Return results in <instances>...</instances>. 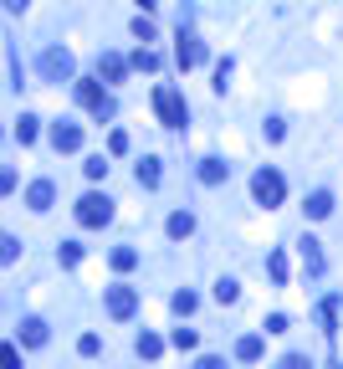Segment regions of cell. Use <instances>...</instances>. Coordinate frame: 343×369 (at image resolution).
I'll return each instance as SVG.
<instances>
[{
	"label": "cell",
	"instance_id": "ba28073f",
	"mask_svg": "<svg viewBox=\"0 0 343 369\" xmlns=\"http://www.w3.org/2000/svg\"><path fill=\"white\" fill-rule=\"evenodd\" d=\"M52 149H57V154L82 149V128H77V123H57V128H52Z\"/></svg>",
	"mask_w": 343,
	"mask_h": 369
},
{
	"label": "cell",
	"instance_id": "d6a6232c",
	"mask_svg": "<svg viewBox=\"0 0 343 369\" xmlns=\"http://www.w3.org/2000/svg\"><path fill=\"white\" fill-rule=\"evenodd\" d=\"M277 369H313V364H308V359H303V354H287V359H282V364H277Z\"/></svg>",
	"mask_w": 343,
	"mask_h": 369
},
{
	"label": "cell",
	"instance_id": "4316f807",
	"mask_svg": "<svg viewBox=\"0 0 343 369\" xmlns=\"http://www.w3.org/2000/svg\"><path fill=\"white\" fill-rule=\"evenodd\" d=\"M82 169H88V180H103V175H108V159H103V154H93Z\"/></svg>",
	"mask_w": 343,
	"mask_h": 369
},
{
	"label": "cell",
	"instance_id": "e0dca14e",
	"mask_svg": "<svg viewBox=\"0 0 343 369\" xmlns=\"http://www.w3.org/2000/svg\"><path fill=\"white\" fill-rule=\"evenodd\" d=\"M236 359H246V364H251V359H262V339H256V334H246L241 344H236Z\"/></svg>",
	"mask_w": 343,
	"mask_h": 369
},
{
	"label": "cell",
	"instance_id": "2e32d148",
	"mask_svg": "<svg viewBox=\"0 0 343 369\" xmlns=\"http://www.w3.org/2000/svg\"><path fill=\"white\" fill-rule=\"evenodd\" d=\"M128 62H134L139 72H159V52H154V47H139V52L128 57Z\"/></svg>",
	"mask_w": 343,
	"mask_h": 369
},
{
	"label": "cell",
	"instance_id": "7c38bea8",
	"mask_svg": "<svg viewBox=\"0 0 343 369\" xmlns=\"http://www.w3.org/2000/svg\"><path fill=\"white\" fill-rule=\"evenodd\" d=\"M21 344L41 349V344H47V323H41V318H26V323H21Z\"/></svg>",
	"mask_w": 343,
	"mask_h": 369
},
{
	"label": "cell",
	"instance_id": "5bb4252c",
	"mask_svg": "<svg viewBox=\"0 0 343 369\" xmlns=\"http://www.w3.org/2000/svg\"><path fill=\"white\" fill-rule=\"evenodd\" d=\"M226 175H231L226 159H200V180H205V185H221Z\"/></svg>",
	"mask_w": 343,
	"mask_h": 369
},
{
	"label": "cell",
	"instance_id": "4fadbf2b",
	"mask_svg": "<svg viewBox=\"0 0 343 369\" xmlns=\"http://www.w3.org/2000/svg\"><path fill=\"white\" fill-rule=\"evenodd\" d=\"M164 231L175 236V242H185V236L195 231V215H190V210H175V215H169V226H164Z\"/></svg>",
	"mask_w": 343,
	"mask_h": 369
},
{
	"label": "cell",
	"instance_id": "603a6c76",
	"mask_svg": "<svg viewBox=\"0 0 343 369\" xmlns=\"http://www.w3.org/2000/svg\"><path fill=\"white\" fill-rule=\"evenodd\" d=\"M169 344H175V349H195V329H175V334H169Z\"/></svg>",
	"mask_w": 343,
	"mask_h": 369
},
{
	"label": "cell",
	"instance_id": "52a82bcc",
	"mask_svg": "<svg viewBox=\"0 0 343 369\" xmlns=\"http://www.w3.org/2000/svg\"><path fill=\"white\" fill-rule=\"evenodd\" d=\"M134 308H139V293L134 288H123V282H118V288H108V313L113 318H134Z\"/></svg>",
	"mask_w": 343,
	"mask_h": 369
},
{
	"label": "cell",
	"instance_id": "277c9868",
	"mask_svg": "<svg viewBox=\"0 0 343 369\" xmlns=\"http://www.w3.org/2000/svg\"><path fill=\"white\" fill-rule=\"evenodd\" d=\"M72 67H77V62H72V52H67V47H47V52H41V77H47V82L72 77Z\"/></svg>",
	"mask_w": 343,
	"mask_h": 369
},
{
	"label": "cell",
	"instance_id": "8fae6325",
	"mask_svg": "<svg viewBox=\"0 0 343 369\" xmlns=\"http://www.w3.org/2000/svg\"><path fill=\"white\" fill-rule=\"evenodd\" d=\"M303 210L313 215V221H328V215H333V195H328V190H313Z\"/></svg>",
	"mask_w": 343,
	"mask_h": 369
},
{
	"label": "cell",
	"instance_id": "3957f363",
	"mask_svg": "<svg viewBox=\"0 0 343 369\" xmlns=\"http://www.w3.org/2000/svg\"><path fill=\"white\" fill-rule=\"evenodd\" d=\"M77 103H82V108H88V113H93L98 123H103V118H113V98H108V93H103V88H98V82H77Z\"/></svg>",
	"mask_w": 343,
	"mask_h": 369
},
{
	"label": "cell",
	"instance_id": "ffe728a7",
	"mask_svg": "<svg viewBox=\"0 0 343 369\" xmlns=\"http://www.w3.org/2000/svg\"><path fill=\"white\" fill-rule=\"evenodd\" d=\"M303 262H308V272H323V251H318V242H313V236L303 242Z\"/></svg>",
	"mask_w": 343,
	"mask_h": 369
},
{
	"label": "cell",
	"instance_id": "484cf974",
	"mask_svg": "<svg viewBox=\"0 0 343 369\" xmlns=\"http://www.w3.org/2000/svg\"><path fill=\"white\" fill-rule=\"evenodd\" d=\"M98 349H103V339H98V334H82V339H77V354H88V359H93Z\"/></svg>",
	"mask_w": 343,
	"mask_h": 369
},
{
	"label": "cell",
	"instance_id": "d4e9b609",
	"mask_svg": "<svg viewBox=\"0 0 343 369\" xmlns=\"http://www.w3.org/2000/svg\"><path fill=\"white\" fill-rule=\"evenodd\" d=\"M82 262V246L77 242H62V267H77Z\"/></svg>",
	"mask_w": 343,
	"mask_h": 369
},
{
	"label": "cell",
	"instance_id": "83f0119b",
	"mask_svg": "<svg viewBox=\"0 0 343 369\" xmlns=\"http://www.w3.org/2000/svg\"><path fill=\"white\" fill-rule=\"evenodd\" d=\"M108 154H128V134H123V128L108 134Z\"/></svg>",
	"mask_w": 343,
	"mask_h": 369
},
{
	"label": "cell",
	"instance_id": "5b68a950",
	"mask_svg": "<svg viewBox=\"0 0 343 369\" xmlns=\"http://www.w3.org/2000/svg\"><path fill=\"white\" fill-rule=\"evenodd\" d=\"M154 108H159V118L169 128H185V98L175 88H154Z\"/></svg>",
	"mask_w": 343,
	"mask_h": 369
},
{
	"label": "cell",
	"instance_id": "8992f818",
	"mask_svg": "<svg viewBox=\"0 0 343 369\" xmlns=\"http://www.w3.org/2000/svg\"><path fill=\"white\" fill-rule=\"evenodd\" d=\"M175 62H180L185 72H190V67H200V62H205V41H200V36H185V31H180V47H175Z\"/></svg>",
	"mask_w": 343,
	"mask_h": 369
},
{
	"label": "cell",
	"instance_id": "1f68e13d",
	"mask_svg": "<svg viewBox=\"0 0 343 369\" xmlns=\"http://www.w3.org/2000/svg\"><path fill=\"white\" fill-rule=\"evenodd\" d=\"M0 369H21V354H16V344H6V349H0Z\"/></svg>",
	"mask_w": 343,
	"mask_h": 369
},
{
	"label": "cell",
	"instance_id": "9a60e30c",
	"mask_svg": "<svg viewBox=\"0 0 343 369\" xmlns=\"http://www.w3.org/2000/svg\"><path fill=\"white\" fill-rule=\"evenodd\" d=\"M134 180H139L144 190H154V185H159V159H139V169H134Z\"/></svg>",
	"mask_w": 343,
	"mask_h": 369
},
{
	"label": "cell",
	"instance_id": "cb8c5ba5",
	"mask_svg": "<svg viewBox=\"0 0 343 369\" xmlns=\"http://www.w3.org/2000/svg\"><path fill=\"white\" fill-rule=\"evenodd\" d=\"M216 297H221V302H236V297H241V288H236L231 277H221V282H216Z\"/></svg>",
	"mask_w": 343,
	"mask_h": 369
},
{
	"label": "cell",
	"instance_id": "4dcf8cb0",
	"mask_svg": "<svg viewBox=\"0 0 343 369\" xmlns=\"http://www.w3.org/2000/svg\"><path fill=\"white\" fill-rule=\"evenodd\" d=\"M175 313H180V318L195 313V293H175Z\"/></svg>",
	"mask_w": 343,
	"mask_h": 369
},
{
	"label": "cell",
	"instance_id": "e575fe53",
	"mask_svg": "<svg viewBox=\"0 0 343 369\" xmlns=\"http://www.w3.org/2000/svg\"><path fill=\"white\" fill-rule=\"evenodd\" d=\"M31 6V0H6V11H26Z\"/></svg>",
	"mask_w": 343,
	"mask_h": 369
},
{
	"label": "cell",
	"instance_id": "30bf717a",
	"mask_svg": "<svg viewBox=\"0 0 343 369\" xmlns=\"http://www.w3.org/2000/svg\"><path fill=\"white\" fill-rule=\"evenodd\" d=\"M52 200H57V190H52V180H36V185L26 190V205H31V210H52Z\"/></svg>",
	"mask_w": 343,
	"mask_h": 369
},
{
	"label": "cell",
	"instance_id": "836d02e7",
	"mask_svg": "<svg viewBox=\"0 0 343 369\" xmlns=\"http://www.w3.org/2000/svg\"><path fill=\"white\" fill-rule=\"evenodd\" d=\"M195 369H226V364H221V359H216V354H205V359H200V364H195Z\"/></svg>",
	"mask_w": 343,
	"mask_h": 369
},
{
	"label": "cell",
	"instance_id": "f546056e",
	"mask_svg": "<svg viewBox=\"0 0 343 369\" xmlns=\"http://www.w3.org/2000/svg\"><path fill=\"white\" fill-rule=\"evenodd\" d=\"M134 36H139V41H154V21L139 16V21H134Z\"/></svg>",
	"mask_w": 343,
	"mask_h": 369
},
{
	"label": "cell",
	"instance_id": "44dd1931",
	"mask_svg": "<svg viewBox=\"0 0 343 369\" xmlns=\"http://www.w3.org/2000/svg\"><path fill=\"white\" fill-rule=\"evenodd\" d=\"M16 139H21V144H31V139H36V118H31V113H21V118H16Z\"/></svg>",
	"mask_w": 343,
	"mask_h": 369
},
{
	"label": "cell",
	"instance_id": "f1b7e54d",
	"mask_svg": "<svg viewBox=\"0 0 343 369\" xmlns=\"http://www.w3.org/2000/svg\"><path fill=\"white\" fill-rule=\"evenodd\" d=\"M16 256H21V242H16V236H6V242H0V262H16Z\"/></svg>",
	"mask_w": 343,
	"mask_h": 369
},
{
	"label": "cell",
	"instance_id": "9c48e42d",
	"mask_svg": "<svg viewBox=\"0 0 343 369\" xmlns=\"http://www.w3.org/2000/svg\"><path fill=\"white\" fill-rule=\"evenodd\" d=\"M123 72H128V62H123L118 52H103V57H98V77H103V82H123Z\"/></svg>",
	"mask_w": 343,
	"mask_h": 369
},
{
	"label": "cell",
	"instance_id": "ac0fdd59",
	"mask_svg": "<svg viewBox=\"0 0 343 369\" xmlns=\"http://www.w3.org/2000/svg\"><path fill=\"white\" fill-rule=\"evenodd\" d=\"M108 262H113L118 272H128V267H139V251H134V246H113V256H108Z\"/></svg>",
	"mask_w": 343,
	"mask_h": 369
},
{
	"label": "cell",
	"instance_id": "7a4b0ae2",
	"mask_svg": "<svg viewBox=\"0 0 343 369\" xmlns=\"http://www.w3.org/2000/svg\"><path fill=\"white\" fill-rule=\"evenodd\" d=\"M77 221L82 226H108L113 221V200H108V195H98V190H88L77 200Z\"/></svg>",
	"mask_w": 343,
	"mask_h": 369
},
{
	"label": "cell",
	"instance_id": "d6986e66",
	"mask_svg": "<svg viewBox=\"0 0 343 369\" xmlns=\"http://www.w3.org/2000/svg\"><path fill=\"white\" fill-rule=\"evenodd\" d=\"M139 354H144V359H159V354H164V339H154V334H139Z\"/></svg>",
	"mask_w": 343,
	"mask_h": 369
},
{
	"label": "cell",
	"instance_id": "6da1fadb",
	"mask_svg": "<svg viewBox=\"0 0 343 369\" xmlns=\"http://www.w3.org/2000/svg\"><path fill=\"white\" fill-rule=\"evenodd\" d=\"M251 195H256V200H262V205L272 210V205H282L287 180H282V175H277V169L267 164V169H256V175H251Z\"/></svg>",
	"mask_w": 343,
	"mask_h": 369
},
{
	"label": "cell",
	"instance_id": "7402d4cb",
	"mask_svg": "<svg viewBox=\"0 0 343 369\" xmlns=\"http://www.w3.org/2000/svg\"><path fill=\"white\" fill-rule=\"evenodd\" d=\"M267 272H272V282H287V256L272 251V256H267Z\"/></svg>",
	"mask_w": 343,
	"mask_h": 369
}]
</instances>
